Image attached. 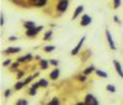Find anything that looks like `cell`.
<instances>
[{
  "instance_id": "obj_1",
  "label": "cell",
  "mask_w": 123,
  "mask_h": 105,
  "mask_svg": "<svg viewBox=\"0 0 123 105\" xmlns=\"http://www.w3.org/2000/svg\"><path fill=\"white\" fill-rule=\"evenodd\" d=\"M42 30V27H32V29H28L26 35L27 36H36V35L38 33V31Z\"/></svg>"
},
{
  "instance_id": "obj_2",
  "label": "cell",
  "mask_w": 123,
  "mask_h": 105,
  "mask_svg": "<svg viewBox=\"0 0 123 105\" xmlns=\"http://www.w3.org/2000/svg\"><path fill=\"white\" fill-rule=\"evenodd\" d=\"M85 103L86 104H90V105H96L97 104V100H96V98L89 94V95H86V99H85Z\"/></svg>"
},
{
  "instance_id": "obj_3",
  "label": "cell",
  "mask_w": 123,
  "mask_h": 105,
  "mask_svg": "<svg viewBox=\"0 0 123 105\" xmlns=\"http://www.w3.org/2000/svg\"><path fill=\"white\" fill-rule=\"evenodd\" d=\"M68 0H62V1L58 4V10L59 11H65L67 8H68Z\"/></svg>"
},
{
  "instance_id": "obj_4",
  "label": "cell",
  "mask_w": 123,
  "mask_h": 105,
  "mask_svg": "<svg viewBox=\"0 0 123 105\" xmlns=\"http://www.w3.org/2000/svg\"><path fill=\"white\" fill-rule=\"evenodd\" d=\"M84 41H85V36H84V37H81L80 42H79V43L76 45V47L74 48L73 51H71V54H76V53L79 52V50H80V48H81V46H83V43H84Z\"/></svg>"
},
{
  "instance_id": "obj_5",
  "label": "cell",
  "mask_w": 123,
  "mask_h": 105,
  "mask_svg": "<svg viewBox=\"0 0 123 105\" xmlns=\"http://www.w3.org/2000/svg\"><path fill=\"white\" fill-rule=\"evenodd\" d=\"M106 36H107V41H108V45H110V47L112 48V50H116V46H114V43H113V40H112V36H111L110 31H106Z\"/></svg>"
},
{
  "instance_id": "obj_6",
  "label": "cell",
  "mask_w": 123,
  "mask_h": 105,
  "mask_svg": "<svg viewBox=\"0 0 123 105\" xmlns=\"http://www.w3.org/2000/svg\"><path fill=\"white\" fill-rule=\"evenodd\" d=\"M91 22V17L89 16V15H84L83 16V19H81V26H88L89 24Z\"/></svg>"
},
{
  "instance_id": "obj_7",
  "label": "cell",
  "mask_w": 123,
  "mask_h": 105,
  "mask_svg": "<svg viewBox=\"0 0 123 105\" xmlns=\"http://www.w3.org/2000/svg\"><path fill=\"white\" fill-rule=\"evenodd\" d=\"M113 64H114V67H116V71H117V73L123 78V71H122V67H121V64L117 62V61H113Z\"/></svg>"
},
{
  "instance_id": "obj_8",
  "label": "cell",
  "mask_w": 123,
  "mask_h": 105,
  "mask_svg": "<svg viewBox=\"0 0 123 105\" xmlns=\"http://www.w3.org/2000/svg\"><path fill=\"white\" fill-rule=\"evenodd\" d=\"M47 3V0H32V4L36 6H42Z\"/></svg>"
},
{
  "instance_id": "obj_9",
  "label": "cell",
  "mask_w": 123,
  "mask_h": 105,
  "mask_svg": "<svg viewBox=\"0 0 123 105\" xmlns=\"http://www.w3.org/2000/svg\"><path fill=\"white\" fill-rule=\"evenodd\" d=\"M20 50H21V48H19V47H10V48H8V50L5 51V53H16Z\"/></svg>"
},
{
  "instance_id": "obj_10",
  "label": "cell",
  "mask_w": 123,
  "mask_h": 105,
  "mask_svg": "<svg viewBox=\"0 0 123 105\" xmlns=\"http://www.w3.org/2000/svg\"><path fill=\"white\" fill-rule=\"evenodd\" d=\"M84 10V6H78V8H76V10H75V12H74V15H73V19H75V17H78V15H79V14H80L81 11Z\"/></svg>"
},
{
  "instance_id": "obj_11",
  "label": "cell",
  "mask_w": 123,
  "mask_h": 105,
  "mask_svg": "<svg viewBox=\"0 0 123 105\" xmlns=\"http://www.w3.org/2000/svg\"><path fill=\"white\" fill-rule=\"evenodd\" d=\"M58 75H59V71H58V69H55V71H53L52 73H50V78H52V79H57Z\"/></svg>"
},
{
  "instance_id": "obj_12",
  "label": "cell",
  "mask_w": 123,
  "mask_h": 105,
  "mask_svg": "<svg viewBox=\"0 0 123 105\" xmlns=\"http://www.w3.org/2000/svg\"><path fill=\"white\" fill-rule=\"evenodd\" d=\"M31 57H32L31 54H27L26 57H20V58H19V62H25V61H28Z\"/></svg>"
},
{
  "instance_id": "obj_13",
  "label": "cell",
  "mask_w": 123,
  "mask_h": 105,
  "mask_svg": "<svg viewBox=\"0 0 123 105\" xmlns=\"http://www.w3.org/2000/svg\"><path fill=\"white\" fill-rule=\"evenodd\" d=\"M107 90L111 92V93H114L116 92V87L114 85H107Z\"/></svg>"
},
{
  "instance_id": "obj_14",
  "label": "cell",
  "mask_w": 123,
  "mask_h": 105,
  "mask_svg": "<svg viewBox=\"0 0 123 105\" xmlns=\"http://www.w3.org/2000/svg\"><path fill=\"white\" fill-rule=\"evenodd\" d=\"M25 27H27V29H32V27H34V22H25Z\"/></svg>"
},
{
  "instance_id": "obj_15",
  "label": "cell",
  "mask_w": 123,
  "mask_h": 105,
  "mask_svg": "<svg viewBox=\"0 0 123 105\" xmlns=\"http://www.w3.org/2000/svg\"><path fill=\"white\" fill-rule=\"evenodd\" d=\"M24 85H25V82H22V83H17L16 85H15V89H16V90H19V89L22 88Z\"/></svg>"
},
{
  "instance_id": "obj_16",
  "label": "cell",
  "mask_w": 123,
  "mask_h": 105,
  "mask_svg": "<svg viewBox=\"0 0 123 105\" xmlns=\"http://www.w3.org/2000/svg\"><path fill=\"white\" fill-rule=\"evenodd\" d=\"M53 50H55L54 46H48V47H44V51H46V52H52Z\"/></svg>"
},
{
  "instance_id": "obj_17",
  "label": "cell",
  "mask_w": 123,
  "mask_h": 105,
  "mask_svg": "<svg viewBox=\"0 0 123 105\" xmlns=\"http://www.w3.org/2000/svg\"><path fill=\"white\" fill-rule=\"evenodd\" d=\"M96 73H97V75H100V77H103V78H107V74H106L105 72H101V71H96Z\"/></svg>"
},
{
  "instance_id": "obj_18",
  "label": "cell",
  "mask_w": 123,
  "mask_h": 105,
  "mask_svg": "<svg viewBox=\"0 0 123 105\" xmlns=\"http://www.w3.org/2000/svg\"><path fill=\"white\" fill-rule=\"evenodd\" d=\"M93 69H95V67H92V66H91V67H89V68L85 71V74H89V73H91V72L93 71Z\"/></svg>"
},
{
  "instance_id": "obj_19",
  "label": "cell",
  "mask_w": 123,
  "mask_h": 105,
  "mask_svg": "<svg viewBox=\"0 0 123 105\" xmlns=\"http://www.w3.org/2000/svg\"><path fill=\"white\" fill-rule=\"evenodd\" d=\"M41 66H42L43 68H47V66H48V63H47L46 61H41Z\"/></svg>"
},
{
  "instance_id": "obj_20",
  "label": "cell",
  "mask_w": 123,
  "mask_h": 105,
  "mask_svg": "<svg viewBox=\"0 0 123 105\" xmlns=\"http://www.w3.org/2000/svg\"><path fill=\"white\" fill-rule=\"evenodd\" d=\"M121 4V0H114V8H118Z\"/></svg>"
},
{
  "instance_id": "obj_21",
  "label": "cell",
  "mask_w": 123,
  "mask_h": 105,
  "mask_svg": "<svg viewBox=\"0 0 123 105\" xmlns=\"http://www.w3.org/2000/svg\"><path fill=\"white\" fill-rule=\"evenodd\" d=\"M39 85H42V87L44 85V87H46V85H47V82H46V80H41V82H39Z\"/></svg>"
},
{
  "instance_id": "obj_22",
  "label": "cell",
  "mask_w": 123,
  "mask_h": 105,
  "mask_svg": "<svg viewBox=\"0 0 123 105\" xmlns=\"http://www.w3.org/2000/svg\"><path fill=\"white\" fill-rule=\"evenodd\" d=\"M50 35H52V32H48V33L46 35V36H44V40H48V38L50 37Z\"/></svg>"
},
{
  "instance_id": "obj_23",
  "label": "cell",
  "mask_w": 123,
  "mask_h": 105,
  "mask_svg": "<svg viewBox=\"0 0 123 105\" xmlns=\"http://www.w3.org/2000/svg\"><path fill=\"white\" fill-rule=\"evenodd\" d=\"M17 104H19V105H21V104H27V101H26V100H20V101H17Z\"/></svg>"
},
{
  "instance_id": "obj_24",
  "label": "cell",
  "mask_w": 123,
  "mask_h": 105,
  "mask_svg": "<svg viewBox=\"0 0 123 105\" xmlns=\"http://www.w3.org/2000/svg\"><path fill=\"white\" fill-rule=\"evenodd\" d=\"M58 103H59V101H58L57 99H54V100H52V101H50V104H52V105H53V104H58Z\"/></svg>"
},
{
  "instance_id": "obj_25",
  "label": "cell",
  "mask_w": 123,
  "mask_h": 105,
  "mask_svg": "<svg viewBox=\"0 0 123 105\" xmlns=\"http://www.w3.org/2000/svg\"><path fill=\"white\" fill-rule=\"evenodd\" d=\"M50 63H52V64H54V66H57V64H58V62H57V61H50Z\"/></svg>"
},
{
  "instance_id": "obj_26",
  "label": "cell",
  "mask_w": 123,
  "mask_h": 105,
  "mask_svg": "<svg viewBox=\"0 0 123 105\" xmlns=\"http://www.w3.org/2000/svg\"><path fill=\"white\" fill-rule=\"evenodd\" d=\"M10 64V61H6V62H4V66H9Z\"/></svg>"
},
{
  "instance_id": "obj_27",
  "label": "cell",
  "mask_w": 123,
  "mask_h": 105,
  "mask_svg": "<svg viewBox=\"0 0 123 105\" xmlns=\"http://www.w3.org/2000/svg\"><path fill=\"white\" fill-rule=\"evenodd\" d=\"M9 40H10V41H16V40H17V37H10Z\"/></svg>"
}]
</instances>
